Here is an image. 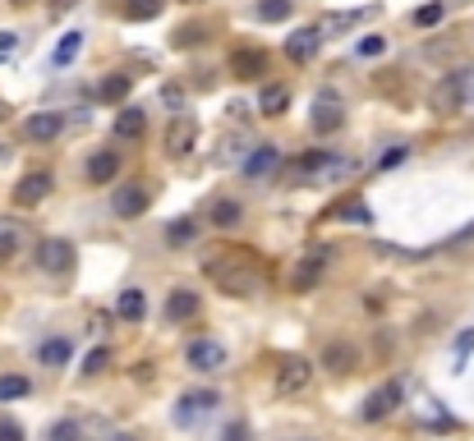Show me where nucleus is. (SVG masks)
<instances>
[{"label": "nucleus", "mask_w": 474, "mask_h": 441, "mask_svg": "<svg viewBox=\"0 0 474 441\" xmlns=\"http://www.w3.org/2000/svg\"><path fill=\"white\" fill-rule=\"evenodd\" d=\"M360 19H378V5H364V10H345V14H327L323 23H318V32L327 37V32H341V28H354Z\"/></svg>", "instance_id": "obj_29"}, {"label": "nucleus", "mask_w": 474, "mask_h": 441, "mask_svg": "<svg viewBox=\"0 0 474 441\" xmlns=\"http://www.w3.org/2000/svg\"><path fill=\"white\" fill-rule=\"evenodd\" d=\"M318 47H323V32H318V23L295 28V32L286 37V56H291L295 65H309L313 56H318Z\"/></svg>", "instance_id": "obj_15"}, {"label": "nucleus", "mask_w": 474, "mask_h": 441, "mask_svg": "<svg viewBox=\"0 0 474 441\" xmlns=\"http://www.w3.org/2000/svg\"><path fill=\"white\" fill-rule=\"evenodd\" d=\"M354 51H360V56H382V51H387V42H382V37H364V42L354 47Z\"/></svg>", "instance_id": "obj_42"}, {"label": "nucleus", "mask_w": 474, "mask_h": 441, "mask_svg": "<svg viewBox=\"0 0 474 441\" xmlns=\"http://www.w3.org/2000/svg\"><path fill=\"white\" fill-rule=\"evenodd\" d=\"M0 441H23V428L14 419H0Z\"/></svg>", "instance_id": "obj_43"}, {"label": "nucleus", "mask_w": 474, "mask_h": 441, "mask_svg": "<svg viewBox=\"0 0 474 441\" xmlns=\"http://www.w3.org/2000/svg\"><path fill=\"white\" fill-rule=\"evenodd\" d=\"M465 106H474V69L443 74L438 84H433V93H428V110L433 115H456Z\"/></svg>", "instance_id": "obj_3"}, {"label": "nucleus", "mask_w": 474, "mask_h": 441, "mask_svg": "<svg viewBox=\"0 0 474 441\" xmlns=\"http://www.w3.org/2000/svg\"><path fill=\"white\" fill-rule=\"evenodd\" d=\"M148 313V295L143 290H121V299H115V317L121 322H143Z\"/></svg>", "instance_id": "obj_26"}, {"label": "nucleus", "mask_w": 474, "mask_h": 441, "mask_svg": "<svg viewBox=\"0 0 474 441\" xmlns=\"http://www.w3.org/2000/svg\"><path fill=\"white\" fill-rule=\"evenodd\" d=\"M37 267L51 271V276H65L74 267V244H69V239H60V234L42 239V244H37Z\"/></svg>", "instance_id": "obj_10"}, {"label": "nucleus", "mask_w": 474, "mask_h": 441, "mask_svg": "<svg viewBox=\"0 0 474 441\" xmlns=\"http://www.w3.org/2000/svg\"><path fill=\"white\" fill-rule=\"evenodd\" d=\"M148 207H152V189H148L143 180L121 184V189L111 193V212H115V216H125V221H139Z\"/></svg>", "instance_id": "obj_6"}, {"label": "nucleus", "mask_w": 474, "mask_h": 441, "mask_svg": "<svg viewBox=\"0 0 474 441\" xmlns=\"http://www.w3.org/2000/svg\"><path fill=\"white\" fill-rule=\"evenodd\" d=\"M143 129H148V110L121 106V115H115V138H143Z\"/></svg>", "instance_id": "obj_25"}, {"label": "nucleus", "mask_w": 474, "mask_h": 441, "mask_svg": "<svg viewBox=\"0 0 474 441\" xmlns=\"http://www.w3.org/2000/svg\"><path fill=\"white\" fill-rule=\"evenodd\" d=\"M47 193H51V171H28V175L14 184V203H19V207H37Z\"/></svg>", "instance_id": "obj_16"}, {"label": "nucleus", "mask_w": 474, "mask_h": 441, "mask_svg": "<svg viewBox=\"0 0 474 441\" xmlns=\"http://www.w3.org/2000/svg\"><path fill=\"white\" fill-rule=\"evenodd\" d=\"M134 93V74H106L102 84H97V97L106 106H125V97Z\"/></svg>", "instance_id": "obj_22"}, {"label": "nucleus", "mask_w": 474, "mask_h": 441, "mask_svg": "<svg viewBox=\"0 0 474 441\" xmlns=\"http://www.w3.org/2000/svg\"><path fill=\"white\" fill-rule=\"evenodd\" d=\"M193 239H199V225H193L189 216H180V221L166 225V244L171 249H184V244H193Z\"/></svg>", "instance_id": "obj_33"}, {"label": "nucleus", "mask_w": 474, "mask_h": 441, "mask_svg": "<svg viewBox=\"0 0 474 441\" xmlns=\"http://www.w3.org/2000/svg\"><path fill=\"white\" fill-rule=\"evenodd\" d=\"M443 14H447V5H443V0H433V5H419V10H415V23H419V28H438Z\"/></svg>", "instance_id": "obj_36"}, {"label": "nucleus", "mask_w": 474, "mask_h": 441, "mask_svg": "<svg viewBox=\"0 0 474 441\" xmlns=\"http://www.w3.org/2000/svg\"><path fill=\"white\" fill-rule=\"evenodd\" d=\"M221 441H249V423H245V419H235V423H226Z\"/></svg>", "instance_id": "obj_40"}, {"label": "nucleus", "mask_w": 474, "mask_h": 441, "mask_svg": "<svg viewBox=\"0 0 474 441\" xmlns=\"http://www.w3.org/2000/svg\"><path fill=\"white\" fill-rule=\"evenodd\" d=\"M106 441H139V437H125V432H115V437H106Z\"/></svg>", "instance_id": "obj_48"}, {"label": "nucleus", "mask_w": 474, "mask_h": 441, "mask_svg": "<svg viewBox=\"0 0 474 441\" xmlns=\"http://www.w3.org/2000/svg\"><path fill=\"white\" fill-rule=\"evenodd\" d=\"M217 405H221V395H217V391H184V395H180V405H175V423H180V428H193L199 419H208Z\"/></svg>", "instance_id": "obj_9"}, {"label": "nucleus", "mask_w": 474, "mask_h": 441, "mask_svg": "<svg viewBox=\"0 0 474 441\" xmlns=\"http://www.w3.org/2000/svg\"><path fill=\"white\" fill-rule=\"evenodd\" d=\"M184 358L193 373H217V368H226V345L221 340H193L184 349Z\"/></svg>", "instance_id": "obj_14"}, {"label": "nucleus", "mask_w": 474, "mask_h": 441, "mask_svg": "<svg viewBox=\"0 0 474 441\" xmlns=\"http://www.w3.org/2000/svg\"><path fill=\"white\" fill-rule=\"evenodd\" d=\"M291 14H295V0H258V5H254L258 23H286Z\"/></svg>", "instance_id": "obj_30"}, {"label": "nucleus", "mask_w": 474, "mask_h": 441, "mask_svg": "<svg viewBox=\"0 0 474 441\" xmlns=\"http://www.w3.org/2000/svg\"><path fill=\"white\" fill-rule=\"evenodd\" d=\"M115 175H121V152L102 147V152L88 156V180H93V184H111Z\"/></svg>", "instance_id": "obj_20"}, {"label": "nucleus", "mask_w": 474, "mask_h": 441, "mask_svg": "<svg viewBox=\"0 0 474 441\" xmlns=\"http://www.w3.org/2000/svg\"><path fill=\"white\" fill-rule=\"evenodd\" d=\"M309 125H313V134H336L341 125H345V106H341V97L336 93H318L313 97V115H309Z\"/></svg>", "instance_id": "obj_7"}, {"label": "nucleus", "mask_w": 474, "mask_h": 441, "mask_svg": "<svg viewBox=\"0 0 474 441\" xmlns=\"http://www.w3.org/2000/svg\"><path fill=\"white\" fill-rule=\"evenodd\" d=\"M208 221H212L217 230H235V225L245 221V207L235 203V198H217V203L208 207Z\"/></svg>", "instance_id": "obj_24"}, {"label": "nucleus", "mask_w": 474, "mask_h": 441, "mask_svg": "<svg viewBox=\"0 0 474 441\" xmlns=\"http://www.w3.org/2000/svg\"><path fill=\"white\" fill-rule=\"evenodd\" d=\"M47 441H84V423H78V419H60V423H51Z\"/></svg>", "instance_id": "obj_35"}, {"label": "nucleus", "mask_w": 474, "mask_h": 441, "mask_svg": "<svg viewBox=\"0 0 474 441\" xmlns=\"http://www.w3.org/2000/svg\"><path fill=\"white\" fill-rule=\"evenodd\" d=\"M327 216H332V221H345V225H369V221H373V212H369L364 198H341V203L327 207Z\"/></svg>", "instance_id": "obj_21"}, {"label": "nucleus", "mask_w": 474, "mask_h": 441, "mask_svg": "<svg viewBox=\"0 0 474 441\" xmlns=\"http://www.w3.org/2000/svg\"><path fill=\"white\" fill-rule=\"evenodd\" d=\"M309 386H313V358L286 354L282 364H276V391H282V395H300Z\"/></svg>", "instance_id": "obj_5"}, {"label": "nucleus", "mask_w": 474, "mask_h": 441, "mask_svg": "<svg viewBox=\"0 0 474 441\" xmlns=\"http://www.w3.org/2000/svg\"><path fill=\"white\" fill-rule=\"evenodd\" d=\"M106 327H111V313H93V331H97V336H102V331H106Z\"/></svg>", "instance_id": "obj_46"}, {"label": "nucleus", "mask_w": 474, "mask_h": 441, "mask_svg": "<svg viewBox=\"0 0 474 441\" xmlns=\"http://www.w3.org/2000/svg\"><path fill=\"white\" fill-rule=\"evenodd\" d=\"M37 358H42L47 368H65L69 358H74V345H69L65 336H51V340H42V345H37Z\"/></svg>", "instance_id": "obj_27"}, {"label": "nucleus", "mask_w": 474, "mask_h": 441, "mask_svg": "<svg viewBox=\"0 0 474 441\" xmlns=\"http://www.w3.org/2000/svg\"><path fill=\"white\" fill-rule=\"evenodd\" d=\"M193 147H199V119L184 115V110H175L171 125H166V152H171V156H189Z\"/></svg>", "instance_id": "obj_8"}, {"label": "nucleus", "mask_w": 474, "mask_h": 441, "mask_svg": "<svg viewBox=\"0 0 474 441\" xmlns=\"http://www.w3.org/2000/svg\"><path fill=\"white\" fill-rule=\"evenodd\" d=\"M19 51V32H0V60H10Z\"/></svg>", "instance_id": "obj_41"}, {"label": "nucleus", "mask_w": 474, "mask_h": 441, "mask_svg": "<svg viewBox=\"0 0 474 441\" xmlns=\"http://www.w3.org/2000/svg\"><path fill=\"white\" fill-rule=\"evenodd\" d=\"M318 364H323L327 373L345 377V373H354V368H360V349H354L350 340H341V336H332V340L323 345V354H318Z\"/></svg>", "instance_id": "obj_11"}, {"label": "nucleus", "mask_w": 474, "mask_h": 441, "mask_svg": "<svg viewBox=\"0 0 474 441\" xmlns=\"http://www.w3.org/2000/svg\"><path fill=\"white\" fill-rule=\"evenodd\" d=\"M203 276L226 299H258L267 290V267L249 249H221V253L203 258Z\"/></svg>", "instance_id": "obj_1"}, {"label": "nucleus", "mask_w": 474, "mask_h": 441, "mask_svg": "<svg viewBox=\"0 0 474 441\" xmlns=\"http://www.w3.org/2000/svg\"><path fill=\"white\" fill-rule=\"evenodd\" d=\"M327 262H332V249H309V253L300 258L295 276H291V286H295V290H313V286H318V280H323Z\"/></svg>", "instance_id": "obj_13"}, {"label": "nucleus", "mask_w": 474, "mask_h": 441, "mask_svg": "<svg viewBox=\"0 0 474 441\" xmlns=\"http://www.w3.org/2000/svg\"><path fill=\"white\" fill-rule=\"evenodd\" d=\"M406 156H410V147H406V143H397V147H391V152H382V166H401V162H406Z\"/></svg>", "instance_id": "obj_44"}, {"label": "nucleus", "mask_w": 474, "mask_h": 441, "mask_svg": "<svg viewBox=\"0 0 474 441\" xmlns=\"http://www.w3.org/2000/svg\"><path fill=\"white\" fill-rule=\"evenodd\" d=\"M345 175H354V162L336 156L332 147H313V152H304V156H295V162H291V180L304 184V189L309 184H336Z\"/></svg>", "instance_id": "obj_2"}, {"label": "nucleus", "mask_w": 474, "mask_h": 441, "mask_svg": "<svg viewBox=\"0 0 474 441\" xmlns=\"http://www.w3.org/2000/svg\"><path fill=\"white\" fill-rule=\"evenodd\" d=\"M32 391L28 377H0V400H23Z\"/></svg>", "instance_id": "obj_37"}, {"label": "nucleus", "mask_w": 474, "mask_h": 441, "mask_svg": "<svg viewBox=\"0 0 474 441\" xmlns=\"http://www.w3.org/2000/svg\"><path fill=\"white\" fill-rule=\"evenodd\" d=\"M162 10H166V0H125V5H121V14L130 23H152Z\"/></svg>", "instance_id": "obj_31"}, {"label": "nucleus", "mask_w": 474, "mask_h": 441, "mask_svg": "<svg viewBox=\"0 0 474 441\" xmlns=\"http://www.w3.org/2000/svg\"><path fill=\"white\" fill-rule=\"evenodd\" d=\"M106 364H111V349H106V345H97V349L84 358V377H97V373H106Z\"/></svg>", "instance_id": "obj_38"}, {"label": "nucleus", "mask_w": 474, "mask_h": 441, "mask_svg": "<svg viewBox=\"0 0 474 441\" xmlns=\"http://www.w3.org/2000/svg\"><path fill=\"white\" fill-rule=\"evenodd\" d=\"M401 400H406V386L401 382H382V386L369 391V400L360 405V419L364 423H382V419H391V414L401 410Z\"/></svg>", "instance_id": "obj_4"}, {"label": "nucleus", "mask_w": 474, "mask_h": 441, "mask_svg": "<svg viewBox=\"0 0 474 441\" xmlns=\"http://www.w3.org/2000/svg\"><path fill=\"white\" fill-rule=\"evenodd\" d=\"M162 97H166V106H175V110L184 106V88H175V84H166V88H162Z\"/></svg>", "instance_id": "obj_45"}, {"label": "nucleus", "mask_w": 474, "mask_h": 441, "mask_svg": "<svg viewBox=\"0 0 474 441\" xmlns=\"http://www.w3.org/2000/svg\"><path fill=\"white\" fill-rule=\"evenodd\" d=\"M300 441H318V437H300Z\"/></svg>", "instance_id": "obj_49"}, {"label": "nucleus", "mask_w": 474, "mask_h": 441, "mask_svg": "<svg viewBox=\"0 0 474 441\" xmlns=\"http://www.w3.org/2000/svg\"><path fill=\"white\" fill-rule=\"evenodd\" d=\"M199 308H203V299L180 286V290L166 295V322H175V327H180V322H193V317H199Z\"/></svg>", "instance_id": "obj_18"}, {"label": "nucleus", "mask_w": 474, "mask_h": 441, "mask_svg": "<svg viewBox=\"0 0 474 441\" xmlns=\"http://www.w3.org/2000/svg\"><path fill=\"white\" fill-rule=\"evenodd\" d=\"M19 249H23V225L10 221V216H0V262L19 258Z\"/></svg>", "instance_id": "obj_28"}, {"label": "nucleus", "mask_w": 474, "mask_h": 441, "mask_svg": "<svg viewBox=\"0 0 474 441\" xmlns=\"http://www.w3.org/2000/svg\"><path fill=\"white\" fill-rule=\"evenodd\" d=\"M78 0H51V14H65V10H74Z\"/></svg>", "instance_id": "obj_47"}, {"label": "nucleus", "mask_w": 474, "mask_h": 441, "mask_svg": "<svg viewBox=\"0 0 474 441\" xmlns=\"http://www.w3.org/2000/svg\"><path fill=\"white\" fill-rule=\"evenodd\" d=\"M175 47H199L203 42V23H189V28H180L175 37H171Z\"/></svg>", "instance_id": "obj_39"}, {"label": "nucleus", "mask_w": 474, "mask_h": 441, "mask_svg": "<svg viewBox=\"0 0 474 441\" xmlns=\"http://www.w3.org/2000/svg\"><path fill=\"white\" fill-rule=\"evenodd\" d=\"M254 147H249V138H240V134H230V138H221V147H217V162L221 166H230V162H245Z\"/></svg>", "instance_id": "obj_32"}, {"label": "nucleus", "mask_w": 474, "mask_h": 441, "mask_svg": "<svg viewBox=\"0 0 474 441\" xmlns=\"http://www.w3.org/2000/svg\"><path fill=\"white\" fill-rule=\"evenodd\" d=\"M276 166H282V152H276L272 143H263V147H254L245 162H240V171H245V180H267Z\"/></svg>", "instance_id": "obj_17"}, {"label": "nucleus", "mask_w": 474, "mask_h": 441, "mask_svg": "<svg viewBox=\"0 0 474 441\" xmlns=\"http://www.w3.org/2000/svg\"><path fill=\"white\" fill-rule=\"evenodd\" d=\"M230 74L235 78H263L267 74V56L258 47H240V51L230 56Z\"/></svg>", "instance_id": "obj_19"}, {"label": "nucleus", "mask_w": 474, "mask_h": 441, "mask_svg": "<svg viewBox=\"0 0 474 441\" xmlns=\"http://www.w3.org/2000/svg\"><path fill=\"white\" fill-rule=\"evenodd\" d=\"M78 47H84V32H65V37H60V47H56V56H51V60H56V65L65 69V65H74V60H78Z\"/></svg>", "instance_id": "obj_34"}, {"label": "nucleus", "mask_w": 474, "mask_h": 441, "mask_svg": "<svg viewBox=\"0 0 474 441\" xmlns=\"http://www.w3.org/2000/svg\"><path fill=\"white\" fill-rule=\"evenodd\" d=\"M65 134V115L60 110H37L23 119V138L28 143H56Z\"/></svg>", "instance_id": "obj_12"}, {"label": "nucleus", "mask_w": 474, "mask_h": 441, "mask_svg": "<svg viewBox=\"0 0 474 441\" xmlns=\"http://www.w3.org/2000/svg\"><path fill=\"white\" fill-rule=\"evenodd\" d=\"M258 110H263L267 119L286 115V110H291V88H286V84H263V93H258Z\"/></svg>", "instance_id": "obj_23"}]
</instances>
